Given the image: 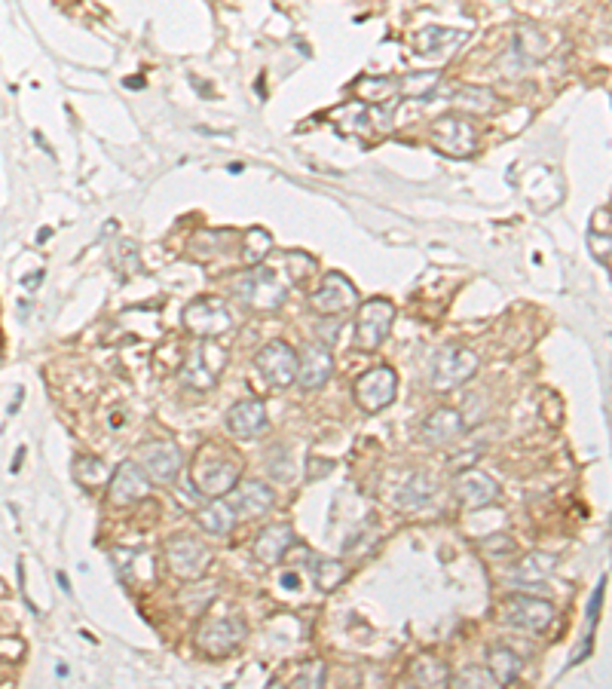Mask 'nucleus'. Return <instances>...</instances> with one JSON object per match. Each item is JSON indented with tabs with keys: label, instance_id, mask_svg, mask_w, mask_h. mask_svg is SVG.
<instances>
[{
	"label": "nucleus",
	"instance_id": "17",
	"mask_svg": "<svg viewBox=\"0 0 612 689\" xmlns=\"http://www.w3.org/2000/svg\"><path fill=\"white\" fill-rule=\"evenodd\" d=\"M230 494H233L230 503H233L236 515H242V518H261L276 503V494L270 490V484H264L258 478H245V481L239 478V484L230 490Z\"/></svg>",
	"mask_w": 612,
	"mask_h": 689
},
{
	"label": "nucleus",
	"instance_id": "1",
	"mask_svg": "<svg viewBox=\"0 0 612 689\" xmlns=\"http://www.w3.org/2000/svg\"><path fill=\"white\" fill-rule=\"evenodd\" d=\"M239 478H242V463L221 448H202L190 466L193 490L199 497H209V500L227 497L239 484Z\"/></svg>",
	"mask_w": 612,
	"mask_h": 689
},
{
	"label": "nucleus",
	"instance_id": "21",
	"mask_svg": "<svg viewBox=\"0 0 612 689\" xmlns=\"http://www.w3.org/2000/svg\"><path fill=\"white\" fill-rule=\"evenodd\" d=\"M352 95L359 98V105L365 108H395L398 102V77H377L365 74L352 83Z\"/></svg>",
	"mask_w": 612,
	"mask_h": 689
},
{
	"label": "nucleus",
	"instance_id": "14",
	"mask_svg": "<svg viewBox=\"0 0 612 689\" xmlns=\"http://www.w3.org/2000/svg\"><path fill=\"white\" fill-rule=\"evenodd\" d=\"M453 494L466 509L478 512L499 500V481L484 469H463L453 478Z\"/></svg>",
	"mask_w": 612,
	"mask_h": 689
},
{
	"label": "nucleus",
	"instance_id": "27",
	"mask_svg": "<svg viewBox=\"0 0 612 689\" xmlns=\"http://www.w3.org/2000/svg\"><path fill=\"white\" fill-rule=\"evenodd\" d=\"M521 668H524L521 656H518L515 650H508V647H496V650H490V656H487V671L493 674V680H496L499 686L515 683L518 674H521Z\"/></svg>",
	"mask_w": 612,
	"mask_h": 689
},
{
	"label": "nucleus",
	"instance_id": "38",
	"mask_svg": "<svg viewBox=\"0 0 612 689\" xmlns=\"http://www.w3.org/2000/svg\"><path fill=\"white\" fill-rule=\"evenodd\" d=\"M481 552L490 558H502V555H515V539L512 536H487L481 543Z\"/></svg>",
	"mask_w": 612,
	"mask_h": 689
},
{
	"label": "nucleus",
	"instance_id": "41",
	"mask_svg": "<svg viewBox=\"0 0 612 689\" xmlns=\"http://www.w3.org/2000/svg\"><path fill=\"white\" fill-rule=\"evenodd\" d=\"M40 279H43V273H40V270H37V276H28V279H25V285H28V288H31V285H37V282H40Z\"/></svg>",
	"mask_w": 612,
	"mask_h": 689
},
{
	"label": "nucleus",
	"instance_id": "32",
	"mask_svg": "<svg viewBox=\"0 0 612 689\" xmlns=\"http://www.w3.org/2000/svg\"><path fill=\"white\" fill-rule=\"evenodd\" d=\"M554 573V558L551 555H542V552H533L527 555L524 564H518L515 570V582H545L548 576Z\"/></svg>",
	"mask_w": 612,
	"mask_h": 689
},
{
	"label": "nucleus",
	"instance_id": "16",
	"mask_svg": "<svg viewBox=\"0 0 612 689\" xmlns=\"http://www.w3.org/2000/svg\"><path fill=\"white\" fill-rule=\"evenodd\" d=\"M150 484H153V481L147 478V472H144L138 463L126 460V463H120L117 472L111 475V481H108V494H111V500H114L117 506H132V503L147 500Z\"/></svg>",
	"mask_w": 612,
	"mask_h": 689
},
{
	"label": "nucleus",
	"instance_id": "26",
	"mask_svg": "<svg viewBox=\"0 0 612 689\" xmlns=\"http://www.w3.org/2000/svg\"><path fill=\"white\" fill-rule=\"evenodd\" d=\"M196 521L206 533L227 536L236 524V509H233V503H224V497H215L212 503H206L196 512Z\"/></svg>",
	"mask_w": 612,
	"mask_h": 689
},
{
	"label": "nucleus",
	"instance_id": "9",
	"mask_svg": "<svg viewBox=\"0 0 612 689\" xmlns=\"http://www.w3.org/2000/svg\"><path fill=\"white\" fill-rule=\"evenodd\" d=\"M478 356L466 347H444L438 350L435 362H432V389L435 392H447L469 383L478 374Z\"/></svg>",
	"mask_w": 612,
	"mask_h": 689
},
{
	"label": "nucleus",
	"instance_id": "7",
	"mask_svg": "<svg viewBox=\"0 0 612 689\" xmlns=\"http://www.w3.org/2000/svg\"><path fill=\"white\" fill-rule=\"evenodd\" d=\"M184 328L199 340H215L233 328V313L221 298H196L184 307Z\"/></svg>",
	"mask_w": 612,
	"mask_h": 689
},
{
	"label": "nucleus",
	"instance_id": "22",
	"mask_svg": "<svg viewBox=\"0 0 612 689\" xmlns=\"http://www.w3.org/2000/svg\"><path fill=\"white\" fill-rule=\"evenodd\" d=\"M463 432H466L463 414L453 411V408H438L423 423V438L429 441V445H453Z\"/></svg>",
	"mask_w": 612,
	"mask_h": 689
},
{
	"label": "nucleus",
	"instance_id": "19",
	"mask_svg": "<svg viewBox=\"0 0 612 689\" xmlns=\"http://www.w3.org/2000/svg\"><path fill=\"white\" fill-rule=\"evenodd\" d=\"M294 546H297V536L288 524H270L254 539V558L267 567H276Z\"/></svg>",
	"mask_w": 612,
	"mask_h": 689
},
{
	"label": "nucleus",
	"instance_id": "2",
	"mask_svg": "<svg viewBox=\"0 0 612 689\" xmlns=\"http://www.w3.org/2000/svg\"><path fill=\"white\" fill-rule=\"evenodd\" d=\"M236 298L258 313H276L282 310L285 298H288V279L282 276V270H267V267H251L245 276L236 279Z\"/></svg>",
	"mask_w": 612,
	"mask_h": 689
},
{
	"label": "nucleus",
	"instance_id": "11",
	"mask_svg": "<svg viewBox=\"0 0 612 689\" xmlns=\"http://www.w3.org/2000/svg\"><path fill=\"white\" fill-rule=\"evenodd\" d=\"M395 392H398V377L386 365L371 368L368 374H362L359 380H355V402H359V408L368 411V414H377V411L389 408L395 402Z\"/></svg>",
	"mask_w": 612,
	"mask_h": 689
},
{
	"label": "nucleus",
	"instance_id": "40",
	"mask_svg": "<svg viewBox=\"0 0 612 689\" xmlns=\"http://www.w3.org/2000/svg\"><path fill=\"white\" fill-rule=\"evenodd\" d=\"M56 579H59V585H62V588H65V592H71V582H68V576H65V573H62V570H59V573H56Z\"/></svg>",
	"mask_w": 612,
	"mask_h": 689
},
{
	"label": "nucleus",
	"instance_id": "37",
	"mask_svg": "<svg viewBox=\"0 0 612 689\" xmlns=\"http://www.w3.org/2000/svg\"><path fill=\"white\" fill-rule=\"evenodd\" d=\"M450 683L453 686H499L493 680L490 671H481V668H463L459 674H450Z\"/></svg>",
	"mask_w": 612,
	"mask_h": 689
},
{
	"label": "nucleus",
	"instance_id": "28",
	"mask_svg": "<svg viewBox=\"0 0 612 689\" xmlns=\"http://www.w3.org/2000/svg\"><path fill=\"white\" fill-rule=\"evenodd\" d=\"M432 497H435V481L426 478V475H414L411 481L401 487V494L395 497V506L414 512V509H423Z\"/></svg>",
	"mask_w": 612,
	"mask_h": 689
},
{
	"label": "nucleus",
	"instance_id": "15",
	"mask_svg": "<svg viewBox=\"0 0 612 689\" xmlns=\"http://www.w3.org/2000/svg\"><path fill=\"white\" fill-rule=\"evenodd\" d=\"M254 365H258V371L264 374V380L273 386V389H285L297 380V353L288 347V343H267V347L258 353V359H254Z\"/></svg>",
	"mask_w": 612,
	"mask_h": 689
},
{
	"label": "nucleus",
	"instance_id": "20",
	"mask_svg": "<svg viewBox=\"0 0 612 689\" xmlns=\"http://www.w3.org/2000/svg\"><path fill=\"white\" fill-rule=\"evenodd\" d=\"M331 371H334L331 350L325 347V343H310L306 353L300 356V365H297V383L303 389H322L331 380Z\"/></svg>",
	"mask_w": 612,
	"mask_h": 689
},
{
	"label": "nucleus",
	"instance_id": "23",
	"mask_svg": "<svg viewBox=\"0 0 612 689\" xmlns=\"http://www.w3.org/2000/svg\"><path fill=\"white\" fill-rule=\"evenodd\" d=\"M450 105L459 114H469V117H487L499 108V98L493 89L487 86H456L450 95Z\"/></svg>",
	"mask_w": 612,
	"mask_h": 689
},
{
	"label": "nucleus",
	"instance_id": "18",
	"mask_svg": "<svg viewBox=\"0 0 612 689\" xmlns=\"http://www.w3.org/2000/svg\"><path fill=\"white\" fill-rule=\"evenodd\" d=\"M267 426H270V420H267V408L261 399H245V402L233 405L227 414V429L239 441H251V438L264 435Z\"/></svg>",
	"mask_w": 612,
	"mask_h": 689
},
{
	"label": "nucleus",
	"instance_id": "4",
	"mask_svg": "<svg viewBox=\"0 0 612 689\" xmlns=\"http://www.w3.org/2000/svg\"><path fill=\"white\" fill-rule=\"evenodd\" d=\"M227 365V350L218 347V343H209V340H199L190 347V353L184 356V365H181V380L187 389L193 392H206L218 383L221 371Z\"/></svg>",
	"mask_w": 612,
	"mask_h": 689
},
{
	"label": "nucleus",
	"instance_id": "13",
	"mask_svg": "<svg viewBox=\"0 0 612 689\" xmlns=\"http://www.w3.org/2000/svg\"><path fill=\"white\" fill-rule=\"evenodd\" d=\"M355 301H359V291H355V285L343 276V273H328L322 279V285L310 294V310L322 313V316H340V313H349L355 307Z\"/></svg>",
	"mask_w": 612,
	"mask_h": 689
},
{
	"label": "nucleus",
	"instance_id": "36",
	"mask_svg": "<svg viewBox=\"0 0 612 689\" xmlns=\"http://www.w3.org/2000/svg\"><path fill=\"white\" fill-rule=\"evenodd\" d=\"M291 686H325V662L313 659L300 668V674L291 680Z\"/></svg>",
	"mask_w": 612,
	"mask_h": 689
},
{
	"label": "nucleus",
	"instance_id": "5",
	"mask_svg": "<svg viewBox=\"0 0 612 689\" xmlns=\"http://www.w3.org/2000/svg\"><path fill=\"white\" fill-rule=\"evenodd\" d=\"M245 637L248 628L239 616H215L196 628V647L209 659H227L242 647Z\"/></svg>",
	"mask_w": 612,
	"mask_h": 689
},
{
	"label": "nucleus",
	"instance_id": "31",
	"mask_svg": "<svg viewBox=\"0 0 612 689\" xmlns=\"http://www.w3.org/2000/svg\"><path fill=\"white\" fill-rule=\"evenodd\" d=\"M411 680L417 686H447L450 683V668L435 656H420L411 665Z\"/></svg>",
	"mask_w": 612,
	"mask_h": 689
},
{
	"label": "nucleus",
	"instance_id": "6",
	"mask_svg": "<svg viewBox=\"0 0 612 689\" xmlns=\"http://www.w3.org/2000/svg\"><path fill=\"white\" fill-rule=\"evenodd\" d=\"M392 322H395V304L392 301H386V298L365 301L359 307V313H355V328H352L355 347L365 350V353H374L380 343L389 337Z\"/></svg>",
	"mask_w": 612,
	"mask_h": 689
},
{
	"label": "nucleus",
	"instance_id": "8",
	"mask_svg": "<svg viewBox=\"0 0 612 689\" xmlns=\"http://www.w3.org/2000/svg\"><path fill=\"white\" fill-rule=\"evenodd\" d=\"M166 564L178 579H202L212 564V549L196 536H172L166 543Z\"/></svg>",
	"mask_w": 612,
	"mask_h": 689
},
{
	"label": "nucleus",
	"instance_id": "10",
	"mask_svg": "<svg viewBox=\"0 0 612 689\" xmlns=\"http://www.w3.org/2000/svg\"><path fill=\"white\" fill-rule=\"evenodd\" d=\"M135 463L147 472L150 481H157V484H169L181 466H184V457H181V448L175 445V441H147V445L138 448L135 454Z\"/></svg>",
	"mask_w": 612,
	"mask_h": 689
},
{
	"label": "nucleus",
	"instance_id": "34",
	"mask_svg": "<svg viewBox=\"0 0 612 689\" xmlns=\"http://www.w3.org/2000/svg\"><path fill=\"white\" fill-rule=\"evenodd\" d=\"M343 579H346V567L340 561H328V558L313 561V582L322 588V592H331V588H337Z\"/></svg>",
	"mask_w": 612,
	"mask_h": 689
},
{
	"label": "nucleus",
	"instance_id": "35",
	"mask_svg": "<svg viewBox=\"0 0 612 689\" xmlns=\"http://www.w3.org/2000/svg\"><path fill=\"white\" fill-rule=\"evenodd\" d=\"M313 270H316V261L310 255L285 252V270H282V276L288 279V285H303L306 276H313Z\"/></svg>",
	"mask_w": 612,
	"mask_h": 689
},
{
	"label": "nucleus",
	"instance_id": "29",
	"mask_svg": "<svg viewBox=\"0 0 612 689\" xmlns=\"http://www.w3.org/2000/svg\"><path fill=\"white\" fill-rule=\"evenodd\" d=\"M273 252V236L270 230L264 227H251L245 230V239H242V264L245 267H258L270 258Z\"/></svg>",
	"mask_w": 612,
	"mask_h": 689
},
{
	"label": "nucleus",
	"instance_id": "3",
	"mask_svg": "<svg viewBox=\"0 0 612 689\" xmlns=\"http://www.w3.org/2000/svg\"><path fill=\"white\" fill-rule=\"evenodd\" d=\"M429 144L450 160H469L478 151V129L469 114L450 111L429 126Z\"/></svg>",
	"mask_w": 612,
	"mask_h": 689
},
{
	"label": "nucleus",
	"instance_id": "12",
	"mask_svg": "<svg viewBox=\"0 0 612 689\" xmlns=\"http://www.w3.org/2000/svg\"><path fill=\"white\" fill-rule=\"evenodd\" d=\"M502 619L512 625V628H521V631H530V634H542L554 622V607L548 601H542V598L512 595V598L502 604Z\"/></svg>",
	"mask_w": 612,
	"mask_h": 689
},
{
	"label": "nucleus",
	"instance_id": "25",
	"mask_svg": "<svg viewBox=\"0 0 612 689\" xmlns=\"http://www.w3.org/2000/svg\"><path fill=\"white\" fill-rule=\"evenodd\" d=\"M441 71H414L398 77V95L411 98V102H432L441 89Z\"/></svg>",
	"mask_w": 612,
	"mask_h": 689
},
{
	"label": "nucleus",
	"instance_id": "24",
	"mask_svg": "<svg viewBox=\"0 0 612 689\" xmlns=\"http://www.w3.org/2000/svg\"><path fill=\"white\" fill-rule=\"evenodd\" d=\"M469 40L466 31H453V28H441V25H429L414 37V46L420 56H438V53H450V49L463 46Z\"/></svg>",
	"mask_w": 612,
	"mask_h": 689
},
{
	"label": "nucleus",
	"instance_id": "39",
	"mask_svg": "<svg viewBox=\"0 0 612 689\" xmlns=\"http://www.w3.org/2000/svg\"><path fill=\"white\" fill-rule=\"evenodd\" d=\"M297 582H300L297 573H285V576H282V585H288V588H297Z\"/></svg>",
	"mask_w": 612,
	"mask_h": 689
},
{
	"label": "nucleus",
	"instance_id": "30",
	"mask_svg": "<svg viewBox=\"0 0 612 689\" xmlns=\"http://www.w3.org/2000/svg\"><path fill=\"white\" fill-rule=\"evenodd\" d=\"M515 56L521 62H527V65L548 56V43H545V37H542L539 28H533V25L518 28V34H515Z\"/></svg>",
	"mask_w": 612,
	"mask_h": 689
},
{
	"label": "nucleus",
	"instance_id": "33",
	"mask_svg": "<svg viewBox=\"0 0 612 689\" xmlns=\"http://www.w3.org/2000/svg\"><path fill=\"white\" fill-rule=\"evenodd\" d=\"M74 475H77V481L86 484V487H101V484L111 481V466H105L98 457H77Z\"/></svg>",
	"mask_w": 612,
	"mask_h": 689
}]
</instances>
